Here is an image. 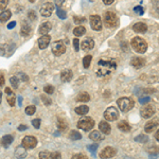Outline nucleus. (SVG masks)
Instances as JSON below:
<instances>
[{
	"instance_id": "obj_1",
	"label": "nucleus",
	"mask_w": 159,
	"mask_h": 159,
	"mask_svg": "<svg viewBox=\"0 0 159 159\" xmlns=\"http://www.w3.org/2000/svg\"><path fill=\"white\" fill-rule=\"evenodd\" d=\"M99 69L97 71L98 76H105L108 75L112 72V70L117 68V63L115 60H100L98 61Z\"/></svg>"
},
{
	"instance_id": "obj_2",
	"label": "nucleus",
	"mask_w": 159,
	"mask_h": 159,
	"mask_svg": "<svg viewBox=\"0 0 159 159\" xmlns=\"http://www.w3.org/2000/svg\"><path fill=\"white\" fill-rule=\"evenodd\" d=\"M132 48L138 53H144L148 50V43L141 37H134L132 39Z\"/></svg>"
},
{
	"instance_id": "obj_3",
	"label": "nucleus",
	"mask_w": 159,
	"mask_h": 159,
	"mask_svg": "<svg viewBox=\"0 0 159 159\" xmlns=\"http://www.w3.org/2000/svg\"><path fill=\"white\" fill-rule=\"evenodd\" d=\"M104 24L107 28H116L119 25V18L114 12L107 11L104 15Z\"/></svg>"
},
{
	"instance_id": "obj_4",
	"label": "nucleus",
	"mask_w": 159,
	"mask_h": 159,
	"mask_svg": "<svg viewBox=\"0 0 159 159\" xmlns=\"http://www.w3.org/2000/svg\"><path fill=\"white\" fill-rule=\"evenodd\" d=\"M117 104L119 105V108L123 112H127L134 107V101L130 98H126V97H123V98L118 99Z\"/></svg>"
},
{
	"instance_id": "obj_5",
	"label": "nucleus",
	"mask_w": 159,
	"mask_h": 159,
	"mask_svg": "<svg viewBox=\"0 0 159 159\" xmlns=\"http://www.w3.org/2000/svg\"><path fill=\"white\" fill-rule=\"evenodd\" d=\"M94 126V120L90 117H83L79 120L78 127L82 130H90Z\"/></svg>"
},
{
	"instance_id": "obj_6",
	"label": "nucleus",
	"mask_w": 159,
	"mask_h": 159,
	"mask_svg": "<svg viewBox=\"0 0 159 159\" xmlns=\"http://www.w3.org/2000/svg\"><path fill=\"white\" fill-rule=\"evenodd\" d=\"M51 50H52V53L55 56H60L65 53L66 46L61 40H56V42H54L51 45Z\"/></svg>"
},
{
	"instance_id": "obj_7",
	"label": "nucleus",
	"mask_w": 159,
	"mask_h": 159,
	"mask_svg": "<svg viewBox=\"0 0 159 159\" xmlns=\"http://www.w3.org/2000/svg\"><path fill=\"white\" fill-rule=\"evenodd\" d=\"M104 118L107 121H116L119 118V111L116 107L110 106L108 108H106V110L104 111Z\"/></svg>"
},
{
	"instance_id": "obj_8",
	"label": "nucleus",
	"mask_w": 159,
	"mask_h": 159,
	"mask_svg": "<svg viewBox=\"0 0 159 159\" xmlns=\"http://www.w3.org/2000/svg\"><path fill=\"white\" fill-rule=\"evenodd\" d=\"M140 114H141V117L144 118V119H148V118L153 117L154 114H155V107L153 105H150V104H145L141 107L140 109Z\"/></svg>"
},
{
	"instance_id": "obj_9",
	"label": "nucleus",
	"mask_w": 159,
	"mask_h": 159,
	"mask_svg": "<svg viewBox=\"0 0 159 159\" xmlns=\"http://www.w3.org/2000/svg\"><path fill=\"white\" fill-rule=\"evenodd\" d=\"M37 144V139L33 136H25L22 139L21 145L24 147L25 150H31V148H34Z\"/></svg>"
},
{
	"instance_id": "obj_10",
	"label": "nucleus",
	"mask_w": 159,
	"mask_h": 159,
	"mask_svg": "<svg viewBox=\"0 0 159 159\" xmlns=\"http://www.w3.org/2000/svg\"><path fill=\"white\" fill-rule=\"evenodd\" d=\"M89 21H90V27L92 28V30L94 31L102 30V20L99 15H91L90 18H89Z\"/></svg>"
},
{
	"instance_id": "obj_11",
	"label": "nucleus",
	"mask_w": 159,
	"mask_h": 159,
	"mask_svg": "<svg viewBox=\"0 0 159 159\" xmlns=\"http://www.w3.org/2000/svg\"><path fill=\"white\" fill-rule=\"evenodd\" d=\"M116 155H117V150L112 147H106L101 151V153H100V157L102 159L112 158Z\"/></svg>"
},
{
	"instance_id": "obj_12",
	"label": "nucleus",
	"mask_w": 159,
	"mask_h": 159,
	"mask_svg": "<svg viewBox=\"0 0 159 159\" xmlns=\"http://www.w3.org/2000/svg\"><path fill=\"white\" fill-rule=\"evenodd\" d=\"M53 10H54V3H51V2H46L45 4L40 9V14L43 17H49L52 14Z\"/></svg>"
},
{
	"instance_id": "obj_13",
	"label": "nucleus",
	"mask_w": 159,
	"mask_h": 159,
	"mask_svg": "<svg viewBox=\"0 0 159 159\" xmlns=\"http://www.w3.org/2000/svg\"><path fill=\"white\" fill-rule=\"evenodd\" d=\"M81 47L84 51H89L91 49H93L94 47V40L91 37H86L85 39L82 42Z\"/></svg>"
},
{
	"instance_id": "obj_14",
	"label": "nucleus",
	"mask_w": 159,
	"mask_h": 159,
	"mask_svg": "<svg viewBox=\"0 0 159 159\" xmlns=\"http://www.w3.org/2000/svg\"><path fill=\"white\" fill-rule=\"evenodd\" d=\"M50 40H51V37L49 35H42V37H39L37 40L38 47H39L40 49H46V48L49 46Z\"/></svg>"
},
{
	"instance_id": "obj_15",
	"label": "nucleus",
	"mask_w": 159,
	"mask_h": 159,
	"mask_svg": "<svg viewBox=\"0 0 159 159\" xmlns=\"http://www.w3.org/2000/svg\"><path fill=\"white\" fill-rule=\"evenodd\" d=\"M130 64H132L133 67L135 68H141L143 67V66L145 65V60L142 57H138V56H136V57H133L132 61H130Z\"/></svg>"
},
{
	"instance_id": "obj_16",
	"label": "nucleus",
	"mask_w": 159,
	"mask_h": 159,
	"mask_svg": "<svg viewBox=\"0 0 159 159\" xmlns=\"http://www.w3.org/2000/svg\"><path fill=\"white\" fill-rule=\"evenodd\" d=\"M73 78V73L70 69H66L61 72V79L63 82H70Z\"/></svg>"
},
{
	"instance_id": "obj_17",
	"label": "nucleus",
	"mask_w": 159,
	"mask_h": 159,
	"mask_svg": "<svg viewBox=\"0 0 159 159\" xmlns=\"http://www.w3.org/2000/svg\"><path fill=\"white\" fill-rule=\"evenodd\" d=\"M99 129L101 130V133H102V134H104V135H109L110 132H111V127H110V125L107 122H105V121L100 122Z\"/></svg>"
},
{
	"instance_id": "obj_18",
	"label": "nucleus",
	"mask_w": 159,
	"mask_h": 159,
	"mask_svg": "<svg viewBox=\"0 0 159 159\" xmlns=\"http://www.w3.org/2000/svg\"><path fill=\"white\" fill-rule=\"evenodd\" d=\"M133 30L137 33H145L148 30V25L144 22H137L133 25Z\"/></svg>"
},
{
	"instance_id": "obj_19",
	"label": "nucleus",
	"mask_w": 159,
	"mask_h": 159,
	"mask_svg": "<svg viewBox=\"0 0 159 159\" xmlns=\"http://www.w3.org/2000/svg\"><path fill=\"white\" fill-rule=\"evenodd\" d=\"M15 156L18 159H24L27 157V151H25V148L22 145H19L15 150Z\"/></svg>"
},
{
	"instance_id": "obj_20",
	"label": "nucleus",
	"mask_w": 159,
	"mask_h": 159,
	"mask_svg": "<svg viewBox=\"0 0 159 159\" xmlns=\"http://www.w3.org/2000/svg\"><path fill=\"white\" fill-rule=\"evenodd\" d=\"M51 31V24L50 22H43L39 25V29H38V32L42 35H47V33H49Z\"/></svg>"
},
{
	"instance_id": "obj_21",
	"label": "nucleus",
	"mask_w": 159,
	"mask_h": 159,
	"mask_svg": "<svg viewBox=\"0 0 159 159\" xmlns=\"http://www.w3.org/2000/svg\"><path fill=\"white\" fill-rule=\"evenodd\" d=\"M89 138L92 140V141H96V142H99V141H102L104 139L103 135L101 134V132L99 130H93L89 134Z\"/></svg>"
},
{
	"instance_id": "obj_22",
	"label": "nucleus",
	"mask_w": 159,
	"mask_h": 159,
	"mask_svg": "<svg viewBox=\"0 0 159 159\" xmlns=\"http://www.w3.org/2000/svg\"><path fill=\"white\" fill-rule=\"evenodd\" d=\"M76 102H83V103H86V102H88L89 100H90V96H89V93H87V92H80L78 94V97L75 98Z\"/></svg>"
},
{
	"instance_id": "obj_23",
	"label": "nucleus",
	"mask_w": 159,
	"mask_h": 159,
	"mask_svg": "<svg viewBox=\"0 0 159 159\" xmlns=\"http://www.w3.org/2000/svg\"><path fill=\"white\" fill-rule=\"evenodd\" d=\"M158 126V122L157 121H150L145 124L144 126V130L147 133H152L153 130L156 129V127Z\"/></svg>"
},
{
	"instance_id": "obj_24",
	"label": "nucleus",
	"mask_w": 159,
	"mask_h": 159,
	"mask_svg": "<svg viewBox=\"0 0 159 159\" xmlns=\"http://www.w3.org/2000/svg\"><path fill=\"white\" fill-rule=\"evenodd\" d=\"M13 140H14L13 136H11V135H6V136H3V137L1 138V144L3 145L4 148H7L10 144H12Z\"/></svg>"
},
{
	"instance_id": "obj_25",
	"label": "nucleus",
	"mask_w": 159,
	"mask_h": 159,
	"mask_svg": "<svg viewBox=\"0 0 159 159\" xmlns=\"http://www.w3.org/2000/svg\"><path fill=\"white\" fill-rule=\"evenodd\" d=\"M31 32V27L28 22H22V25H21V30H20V34L22 36H28Z\"/></svg>"
},
{
	"instance_id": "obj_26",
	"label": "nucleus",
	"mask_w": 159,
	"mask_h": 159,
	"mask_svg": "<svg viewBox=\"0 0 159 159\" xmlns=\"http://www.w3.org/2000/svg\"><path fill=\"white\" fill-rule=\"evenodd\" d=\"M118 129L122 130V132H130V125L126 121L122 120V121L118 123Z\"/></svg>"
},
{
	"instance_id": "obj_27",
	"label": "nucleus",
	"mask_w": 159,
	"mask_h": 159,
	"mask_svg": "<svg viewBox=\"0 0 159 159\" xmlns=\"http://www.w3.org/2000/svg\"><path fill=\"white\" fill-rule=\"evenodd\" d=\"M56 124H57V127L61 132H64V130H66L68 129V123L65 119H63V118H60V119L57 120Z\"/></svg>"
},
{
	"instance_id": "obj_28",
	"label": "nucleus",
	"mask_w": 159,
	"mask_h": 159,
	"mask_svg": "<svg viewBox=\"0 0 159 159\" xmlns=\"http://www.w3.org/2000/svg\"><path fill=\"white\" fill-rule=\"evenodd\" d=\"M11 16H12V13L11 11H9V10H6V11H3L0 14V22H6L10 18H11Z\"/></svg>"
},
{
	"instance_id": "obj_29",
	"label": "nucleus",
	"mask_w": 159,
	"mask_h": 159,
	"mask_svg": "<svg viewBox=\"0 0 159 159\" xmlns=\"http://www.w3.org/2000/svg\"><path fill=\"white\" fill-rule=\"evenodd\" d=\"M88 110H89V108L87 105H80V106H78L75 109H74V111H75L78 115L83 116V115H86L87 112H88Z\"/></svg>"
},
{
	"instance_id": "obj_30",
	"label": "nucleus",
	"mask_w": 159,
	"mask_h": 159,
	"mask_svg": "<svg viewBox=\"0 0 159 159\" xmlns=\"http://www.w3.org/2000/svg\"><path fill=\"white\" fill-rule=\"evenodd\" d=\"M85 33H86L85 27H82V25H80V27H76L75 29L73 30V34L75 35L76 37L82 36V35H84Z\"/></svg>"
},
{
	"instance_id": "obj_31",
	"label": "nucleus",
	"mask_w": 159,
	"mask_h": 159,
	"mask_svg": "<svg viewBox=\"0 0 159 159\" xmlns=\"http://www.w3.org/2000/svg\"><path fill=\"white\" fill-rule=\"evenodd\" d=\"M7 101L9 103L10 106H15V102H16V96H15L14 92H11V93L7 94Z\"/></svg>"
},
{
	"instance_id": "obj_32",
	"label": "nucleus",
	"mask_w": 159,
	"mask_h": 159,
	"mask_svg": "<svg viewBox=\"0 0 159 159\" xmlns=\"http://www.w3.org/2000/svg\"><path fill=\"white\" fill-rule=\"evenodd\" d=\"M69 138L71 140H80L82 138V135L76 130H71V133L69 134Z\"/></svg>"
},
{
	"instance_id": "obj_33",
	"label": "nucleus",
	"mask_w": 159,
	"mask_h": 159,
	"mask_svg": "<svg viewBox=\"0 0 159 159\" xmlns=\"http://www.w3.org/2000/svg\"><path fill=\"white\" fill-rule=\"evenodd\" d=\"M91 60H92V56L91 55H86L85 57L83 58V66H84V67L88 68L89 66H90Z\"/></svg>"
},
{
	"instance_id": "obj_34",
	"label": "nucleus",
	"mask_w": 159,
	"mask_h": 159,
	"mask_svg": "<svg viewBox=\"0 0 159 159\" xmlns=\"http://www.w3.org/2000/svg\"><path fill=\"white\" fill-rule=\"evenodd\" d=\"M10 83H11V85L14 87V88H17V87L19 86V79L17 78V76H12V78L10 79Z\"/></svg>"
},
{
	"instance_id": "obj_35",
	"label": "nucleus",
	"mask_w": 159,
	"mask_h": 159,
	"mask_svg": "<svg viewBox=\"0 0 159 159\" xmlns=\"http://www.w3.org/2000/svg\"><path fill=\"white\" fill-rule=\"evenodd\" d=\"M35 111H36V107H35L34 105H30V106H28L27 108H25V114L29 115V116L35 114Z\"/></svg>"
},
{
	"instance_id": "obj_36",
	"label": "nucleus",
	"mask_w": 159,
	"mask_h": 159,
	"mask_svg": "<svg viewBox=\"0 0 159 159\" xmlns=\"http://www.w3.org/2000/svg\"><path fill=\"white\" fill-rule=\"evenodd\" d=\"M51 157V153L48 151H43L39 153V159H50Z\"/></svg>"
},
{
	"instance_id": "obj_37",
	"label": "nucleus",
	"mask_w": 159,
	"mask_h": 159,
	"mask_svg": "<svg viewBox=\"0 0 159 159\" xmlns=\"http://www.w3.org/2000/svg\"><path fill=\"white\" fill-rule=\"evenodd\" d=\"M56 14H57V16L60 17L61 19H66V17H67V14H66V12L64 11V10H61V7H58L57 11H56Z\"/></svg>"
},
{
	"instance_id": "obj_38",
	"label": "nucleus",
	"mask_w": 159,
	"mask_h": 159,
	"mask_svg": "<svg viewBox=\"0 0 159 159\" xmlns=\"http://www.w3.org/2000/svg\"><path fill=\"white\" fill-rule=\"evenodd\" d=\"M16 76L19 79V81H24V82H28V81H29V78H28V75L25 73H24V72H18Z\"/></svg>"
},
{
	"instance_id": "obj_39",
	"label": "nucleus",
	"mask_w": 159,
	"mask_h": 159,
	"mask_svg": "<svg viewBox=\"0 0 159 159\" xmlns=\"http://www.w3.org/2000/svg\"><path fill=\"white\" fill-rule=\"evenodd\" d=\"M28 18H29L30 20H36L37 19L36 13L33 11V10H30V11L28 12Z\"/></svg>"
},
{
	"instance_id": "obj_40",
	"label": "nucleus",
	"mask_w": 159,
	"mask_h": 159,
	"mask_svg": "<svg viewBox=\"0 0 159 159\" xmlns=\"http://www.w3.org/2000/svg\"><path fill=\"white\" fill-rule=\"evenodd\" d=\"M73 19H74V22H75L76 25L84 24V22L86 21V18H85V17H79V16H74V17H73Z\"/></svg>"
},
{
	"instance_id": "obj_41",
	"label": "nucleus",
	"mask_w": 159,
	"mask_h": 159,
	"mask_svg": "<svg viewBox=\"0 0 159 159\" xmlns=\"http://www.w3.org/2000/svg\"><path fill=\"white\" fill-rule=\"evenodd\" d=\"M43 91L48 94H52L53 92H54V87L51 86V85H47V86H45V88H43Z\"/></svg>"
},
{
	"instance_id": "obj_42",
	"label": "nucleus",
	"mask_w": 159,
	"mask_h": 159,
	"mask_svg": "<svg viewBox=\"0 0 159 159\" xmlns=\"http://www.w3.org/2000/svg\"><path fill=\"white\" fill-rule=\"evenodd\" d=\"M134 11H135V13H137V14L142 15L143 13H144V9H143L141 6H137V7H134Z\"/></svg>"
},
{
	"instance_id": "obj_43",
	"label": "nucleus",
	"mask_w": 159,
	"mask_h": 159,
	"mask_svg": "<svg viewBox=\"0 0 159 159\" xmlns=\"http://www.w3.org/2000/svg\"><path fill=\"white\" fill-rule=\"evenodd\" d=\"M73 47H74V50H75V51L80 50V40H79L78 37H75L73 39Z\"/></svg>"
},
{
	"instance_id": "obj_44",
	"label": "nucleus",
	"mask_w": 159,
	"mask_h": 159,
	"mask_svg": "<svg viewBox=\"0 0 159 159\" xmlns=\"http://www.w3.org/2000/svg\"><path fill=\"white\" fill-rule=\"evenodd\" d=\"M42 101L43 102V104H45V105H51V103H52L51 99H49L48 97H46V96H42Z\"/></svg>"
},
{
	"instance_id": "obj_45",
	"label": "nucleus",
	"mask_w": 159,
	"mask_h": 159,
	"mask_svg": "<svg viewBox=\"0 0 159 159\" xmlns=\"http://www.w3.org/2000/svg\"><path fill=\"white\" fill-rule=\"evenodd\" d=\"M32 125L35 127V129H39L40 127V119H34L32 121Z\"/></svg>"
},
{
	"instance_id": "obj_46",
	"label": "nucleus",
	"mask_w": 159,
	"mask_h": 159,
	"mask_svg": "<svg viewBox=\"0 0 159 159\" xmlns=\"http://www.w3.org/2000/svg\"><path fill=\"white\" fill-rule=\"evenodd\" d=\"M50 159H61V153H58V152H53V153H51V157H50Z\"/></svg>"
},
{
	"instance_id": "obj_47",
	"label": "nucleus",
	"mask_w": 159,
	"mask_h": 159,
	"mask_svg": "<svg viewBox=\"0 0 159 159\" xmlns=\"http://www.w3.org/2000/svg\"><path fill=\"white\" fill-rule=\"evenodd\" d=\"M9 0H0V10H4L7 7Z\"/></svg>"
},
{
	"instance_id": "obj_48",
	"label": "nucleus",
	"mask_w": 159,
	"mask_h": 159,
	"mask_svg": "<svg viewBox=\"0 0 159 159\" xmlns=\"http://www.w3.org/2000/svg\"><path fill=\"white\" fill-rule=\"evenodd\" d=\"M71 159H88V158H87V156L83 155V154H75V155L72 156Z\"/></svg>"
},
{
	"instance_id": "obj_49",
	"label": "nucleus",
	"mask_w": 159,
	"mask_h": 159,
	"mask_svg": "<svg viewBox=\"0 0 159 159\" xmlns=\"http://www.w3.org/2000/svg\"><path fill=\"white\" fill-rule=\"evenodd\" d=\"M64 2H65V0H54V3H55V6L57 7V9L63 6Z\"/></svg>"
},
{
	"instance_id": "obj_50",
	"label": "nucleus",
	"mask_w": 159,
	"mask_h": 159,
	"mask_svg": "<svg viewBox=\"0 0 159 159\" xmlns=\"http://www.w3.org/2000/svg\"><path fill=\"white\" fill-rule=\"evenodd\" d=\"M97 148H98V145H97V144L88 145V150L90 151V152H96V151H97Z\"/></svg>"
},
{
	"instance_id": "obj_51",
	"label": "nucleus",
	"mask_w": 159,
	"mask_h": 159,
	"mask_svg": "<svg viewBox=\"0 0 159 159\" xmlns=\"http://www.w3.org/2000/svg\"><path fill=\"white\" fill-rule=\"evenodd\" d=\"M0 86H4V75L3 74H0Z\"/></svg>"
},
{
	"instance_id": "obj_52",
	"label": "nucleus",
	"mask_w": 159,
	"mask_h": 159,
	"mask_svg": "<svg viewBox=\"0 0 159 159\" xmlns=\"http://www.w3.org/2000/svg\"><path fill=\"white\" fill-rule=\"evenodd\" d=\"M27 129H28V126H27V125H24V124H21V125H19V126H18L19 132H24V130H25Z\"/></svg>"
},
{
	"instance_id": "obj_53",
	"label": "nucleus",
	"mask_w": 159,
	"mask_h": 159,
	"mask_svg": "<svg viewBox=\"0 0 159 159\" xmlns=\"http://www.w3.org/2000/svg\"><path fill=\"white\" fill-rule=\"evenodd\" d=\"M139 101H140V103H142V104L143 103H147V102L150 101V98H148V97H147V98H141Z\"/></svg>"
},
{
	"instance_id": "obj_54",
	"label": "nucleus",
	"mask_w": 159,
	"mask_h": 159,
	"mask_svg": "<svg viewBox=\"0 0 159 159\" xmlns=\"http://www.w3.org/2000/svg\"><path fill=\"white\" fill-rule=\"evenodd\" d=\"M102 1H103L104 3L106 4V6H110L111 3H114L115 0H102Z\"/></svg>"
},
{
	"instance_id": "obj_55",
	"label": "nucleus",
	"mask_w": 159,
	"mask_h": 159,
	"mask_svg": "<svg viewBox=\"0 0 159 159\" xmlns=\"http://www.w3.org/2000/svg\"><path fill=\"white\" fill-rule=\"evenodd\" d=\"M16 25V22L15 21H12V22H10L9 25H7V29H13V28Z\"/></svg>"
},
{
	"instance_id": "obj_56",
	"label": "nucleus",
	"mask_w": 159,
	"mask_h": 159,
	"mask_svg": "<svg viewBox=\"0 0 159 159\" xmlns=\"http://www.w3.org/2000/svg\"><path fill=\"white\" fill-rule=\"evenodd\" d=\"M18 99V106H21L22 105V97H17Z\"/></svg>"
},
{
	"instance_id": "obj_57",
	"label": "nucleus",
	"mask_w": 159,
	"mask_h": 159,
	"mask_svg": "<svg viewBox=\"0 0 159 159\" xmlns=\"http://www.w3.org/2000/svg\"><path fill=\"white\" fill-rule=\"evenodd\" d=\"M4 91H6V93H7V94H9V93H11V92H13V91H12V89H11V88H9V87H7V88L4 89Z\"/></svg>"
},
{
	"instance_id": "obj_58",
	"label": "nucleus",
	"mask_w": 159,
	"mask_h": 159,
	"mask_svg": "<svg viewBox=\"0 0 159 159\" xmlns=\"http://www.w3.org/2000/svg\"><path fill=\"white\" fill-rule=\"evenodd\" d=\"M155 138H156V139H157V141L159 142V129L157 130V132H156V134H155Z\"/></svg>"
},
{
	"instance_id": "obj_59",
	"label": "nucleus",
	"mask_w": 159,
	"mask_h": 159,
	"mask_svg": "<svg viewBox=\"0 0 159 159\" xmlns=\"http://www.w3.org/2000/svg\"><path fill=\"white\" fill-rule=\"evenodd\" d=\"M156 10H157V12H159V3L156 4Z\"/></svg>"
},
{
	"instance_id": "obj_60",
	"label": "nucleus",
	"mask_w": 159,
	"mask_h": 159,
	"mask_svg": "<svg viewBox=\"0 0 159 159\" xmlns=\"http://www.w3.org/2000/svg\"><path fill=\"white\" fill-rule=\"evenodd\" d=\"M1 97H2V92L0 91V103H1Z\"/></svg>"
},
{
	"instance_id": "obj_61",
	"label": "nucleus",
	"mask_w": 159,
	"mask_h": 159,
	"mask_svg": "<svg viewBox=\"0 0 159 159\" xmlns=\"http://www.w3.org/2000/svg\"><path fill=\"white\" fill-rule=\"evenodd\" d=\"M29 1H30V2H32V3H33V2H34V0H29Z\"/></svg>"
}]
</instances>
